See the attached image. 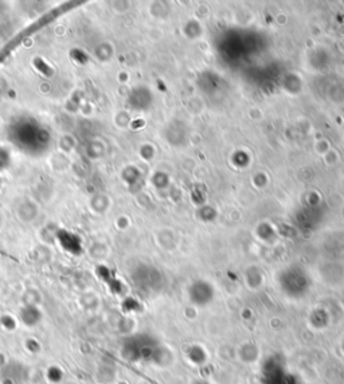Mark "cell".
<instances>
[{
    "instance_id": "cell-1",
    "label": "cell",
    "mask_w": 344,
    "mask_h": 384,
    "mask_svg": "<svg viewBox=\"0 0 344 384\" xmlns=\"http://www.w3.org/2000/svg\"><path fill=\"white\" fill-rule=\"evenodd\" d=\"M64 384H80L77 380H66Z\"/></svg>"
}]
</instances>
